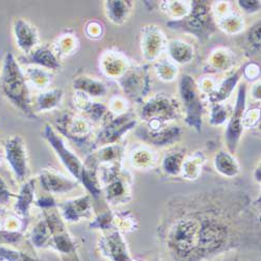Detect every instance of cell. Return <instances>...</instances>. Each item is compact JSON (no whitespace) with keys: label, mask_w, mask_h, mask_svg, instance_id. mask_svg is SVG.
<instances>
[{"label":"cell","mask_w":261,"mask_h":261,"mask_svg":"<svg viewBox=\"0 0 261 261\" xmlns=\"http://www.w3.org/2000/svg\"><path fill=\"white\" fill-rule=\"evenodd\" d=\"M137 121L133 113H124L106 121V125L97 136L94 146H106L115 144L129 129L136 125Z\"/></svg>","instance_id":"obj_9"},{"label":"cell","mask_w":261,"mask_h":261,"mask_svg":"<svg viewBox=\"0 0 261 261\" xmlns=\"http://www.w3.org/2000/svg\"><path fill=\"white\" fill-rule=\"evenodd\" d=\"M99 247L102 254L111 261H136L130 258L124 238L118 231H108L101 237Z\"/></svg>","instance_id":"obj_14"},{"label":"cell","mask_w":261,"mask_h":261,"mask_svg":"<svg viewBox=\"0 0 261 261\" xmlns=\"http://www.w3.org/2000/svg\"><path fill=\"white\" fill-rule=\"evenodd\" d=\"M129 173L122 168L109 179L103 185L105 197L111 205L124 204L132 199V186H130Z\"/></svg>","instance_id":"obj_11"},{"label":"cell","mask_w":261,"mask_h":261,"mask_svg":"<svg viewBox=\"0 0 261 261\" xmlns=\"http://www.w3.org/2000/svg\"><path fill=\"white\" fill-rule=\"evenodd\" d=\"M247 50L250 55L260 53V22L254 25L247 36Z\"/></svg>","instance_id":"obj_38"},{"label":"cell","mask_w":261,"mask_h":261,"mask_svg":"<svg viewBox=\"0 0 261 261\" xmlns=\"http://www.w3.org/2000/svg\"><path fill=\"white\" fill-rule=\"evenodd\" d=\"M137 136L144 142L156 146H165L180 139L182 130L179 126H162L159 128H149L147 126H140Z\"/></svg>","instance_id":"obj_15"},{"label":"cell","mask_w":261,"mask_h":261,"mask_svg":"<svg viewBox=\"0 0 261 261\" xmlns=\"http://www.w3.org/2000/svg\"><path fill=\"white\" fill-rule=\"evenodd\" d=\"M100 67L107 76L119 80L129 68V65L120 53L108 50L101 56Z\"/></svg>","instance_id":"obj_18"},{"label":"cell","mask_w":261,"mask_h":261,"mask_svg":"<svg viewBox=\"0 0 261 261\" xmlns=\"http://www.w3.org/2000/svg\"><path fill=\"white\" fill-rule=\"evenodd\" d=\"M118 82L126 96L136 101L146 96L150 89V77L144 66H129Z\"/></svg>","instance_id":"obj_7"},{"label":"cell","mask_w":261,"mask_h":261,"mask_svg":"<svg viewBox=\"0 0 261 261\" xmlns=\"http://www.w3.org/2000/svg\"><path fill=\"white\" fill-rule=\"evenodd\" d=\"M163 261H206L260 248V216L244 190L213 188L173 195L157 226Z\"/></svg>","instance_id":"obj_1"},{"label":"cell","mask_w":261,"mask_h":261,"mask_svg":"<svg viewBox=\"0 0 261 261\" xmlns=\"http://www.w3.org/2000/svg\"><path fill=\"white\" fill-rule=\"evenodd\" d=\"M77 45V38L74 35L66 34L60 37V39H58V43L55 45L54 51L60 59L63 56H69L74 54V50H76Z\"/></svg>","instance_id":"obj_34"},{"label":"cell","mask_w":261,"mask_h":261,"mask_svg":"<svg viewBox=\"0 0 261 261\" xmlns=\"http://www.w3.org/2000/svg\"><path fill=\"white\" fill-rule=\"evenodd\" d=\"M247 99V87L243 84L238 89L236 105L233 109V113L229 120V124L226 130V143L229 153L232 155L235 153L238 142L241 140L244 130V114Z\"/></svg>","instance_id":"obj_8"},{"label":"cell","mask_w":261,"mask_h":261,"mask_svg":"<svg viewBox=\"0 0 261 261\" xmlns=\"http://www.w3.org/2000/svg\"><path fill=\"white\" fill-rule=\"evenodd\" d=\"M6 155L8 162L19 180H24L28 176V153L23 138L20 135L11 137L6 143Z\"/></svg>","instance_id":"obj_12"},{"label":"cell","mask_w":261,"mask_h":261,"mask_svg":"<svg viewBox=\"0 0 261 261\" xmlns=\"http://www.w3.org/2000/svg\"><path fill=\"white\" fill-rule=\"evenodd\" d=\"M43 136H44V138L50 143V145L57 151L62 163L69 170L73 178H75L79 181H82L85 169L84 163H82L81 160L66 147L64 141L56 133V130L53 128V126L46 124L44 130H43Z\"/></svg>","instance_id":"obj_10"},{"label":"cell","mask_w":261,"mask_h":261,"mask_svg":"<svg viewBox=\"0 0 261 261\" xmlns=\"http://www.w3.org/2000/svg\"><path fill=\"white\" fill-rule=\"evenodd\" d=\"M185 158V148H176L169 150L161 162V169L164 172V175L171 178L181 176L182 166Z\"/></svg>","instance_id":"obj_22"},{"label":"cell","mask_w":261,"mask_h":261,"mask_svg":"<svg viewBox=\"0 0 261 261\" xmlns=\"http://www.w3.org/2000/svg\"><path fill=\"white\" fill-rule=\"evenodd\" d=\"M27 63L38 65L46 70H57L60 68V59L54 49L47 46H40L35 48L31 54L27 55Z\"/></svg>","instance_id":"obj_20"},{"label":"cell","mask_w":261,"mask_h":261,"mask_svg":"<svg viewBox=\"0 0 261 261\" xmlns=\"http://www.w3.org/2000/svg\"><path fill=\"white\" fill-rule=\"evenodd\" d=\"M61 216L67 222H77L83 217H88L91 213L92 206L88 195L67 201L60 205Z\"/></svg>","instance_id":"obj_17"},{"label":"cell","mask_w":261,"mask_h":261,"mask_svg":"<svg viewBox=\"0 0 261 261\" xmlns=\"http://www.w3.org/2000/svg\"><path fill=\"white\" fill-rule=\"evenodd\" d=\"M243 75V69H239L234 74L229 76L227 80H225L219 88H216L209 96V100L211 103H219L226 100L232 93L235 86L237 85L239 79Z\"/></svg>","instance_id":"obj_28"},{"label":"cell","mask_w":261,"mask_h":261,"mask_svg":"<svg viewBox=\"0 0 261 261\" xmlns=\"http://www.w3.org/2000/svg\"><path fill=\"white\" fill-rule=\"evenodd\" d=\"M165 47V37L157 25H146L141 29L140 49L146 61H156Z\"/></svg>","instance_id":"obj_13"},{"label":"cell","mask_w":261,"mask_h":261,"mask_svg":"<svg viewBox=\"0 0 261 261\" xmlns=\"http://www.w3.org/2000/svg\"><path fill=\"white\" fill-rule=\"evenodd\" d=\"M156 72L160 80L164 82H171L178 74V68L173 63L168 60H162L156 64Z\"/></svg>","instance_id":"obj_36"},{"label":"cell","mask_w":261,"mask_h":261,"mask_svg":"<svg viewBox=\"0 0 261 261\" xmlns=\"http://www.w3.org/2000/svg\"><path fill=\"white\" fill-rule=\"evenodd\" d=\"M168 51L171 59L180 64L190 63L194 56V48L182 40H172L168 44Z\"/></svg>","instance_id":"obj_29"},{"label":"cell","mask_w":261,"mask_h":261,"mask_svg":"<svg viewBox=\"0 0 261 261\" xmlns=\"http://www.w3.org/2000/svg\"><path fill=\"white\" fill-rule=\"evenodd\" d=\"M14 35L16 45L25 55L31 54L39 44V35L34 25L27 20L18 18L14 22Z\"/></svg>","instance_id":"obj_16"},{"label":"cell","mask_w":261,"mask_h":261,"mask_svg":"<svg viewBox=\"0 0 261 261\" xmlns=\"http://www.w3.org/2000/svg\"><path fill=\"white\" fill-rule=\"evenodd\" d=\"M181 106L179 101L170 95L160 93L146 101L140 111L141 119L149 128L165 126L166 122L180 117Z\"/></svg>","instance_id":"obj_4"},{"label":"cell","mask_w":261,"mask_h":261,"mask_svg":"<svg viewBox=\"0 0 261 261\" xmlns=\"http://www.w3.org/2000/svg\"><path fill=\"white\" fill-rule=\"evenodd\" d=\"M233 57L230 51L224 48H217L212 51L208 59V71H222L232 66Z\"/></svg>","instance_id":"obj_31"},{"label":"cell","mask_w":261,"mask_h":261,"mask_svg":"<svg viewBox=\"0 0 261 261\" xmlns=\"http://www.w3.org/2000/svg\"><path fill=\"white\" fill-rule=\"evenodd\" d=\"M252 95L257 99V100H260V83H257L255 86H254V88H253V90H252Z\"/></svg>","instance_id":"obj_44"},{"label":"cell","mask_w":261,"mask_h":261,"mask_svg":"<svg viewBox=\"0 0 261 261\" xmlns=\"http://www.w3.org/2000/svg\"><path fill=\"white\" fill-rule=\"evenodd\" d=\"M87 35L92 39L100 38L102 35V25L97 22H91L88 27H87Z\"/></svg>","instance_id":"obj_43"},{"label":"cell","mask_w":261,"mask_h":261,"mask_svg":"<svg viewBox=\"0 0 261 261\" xmlns=\"http://www.w3.org/2000/svg\"><path fill=\"white\" fill-rule=\"evenodd\" d=\"M34 192H35V180L29 181L21 189L19 195H18V201L16 204V209H18V212L22 216L29 215L30 207L34 200Z\"/></svg>","instance_id":"obj_33"},{"label":"cell","mask_w":261,"mask_h":261,"mask_svg":"<svg viewBox=\"0 0 261 261\" xmlns=\"http://www.w3.org/2000/svg\"><path fill=\"white\" fill-rule=\"evenodd\" d=\"M129 160L132 165L138 169H148L155 165L156 155L148 147L139 146L130 151Z\"/></svg>","instance_id":"obj_30"},{"label":"cell","mask_w":261,"mask_h":261,"mask_svg":"<svg viewBox=\"0 0 261 261\" xmlns=\"http://www.w3.org/2000/svg\"><path fill=\"white\" fill-rule=\"evenodd\" d=\"M191 4L183 2H164L161 5V9L167 15H169L172 20H180L186 17L190 12Z\"/></svg>","instance_id":"obj_35"},{"label":"cell","mask_w":261,"mask_h":261,"mask_svg":"<svg viewBox=\"0 0 261 261\" xmlns=\"http://www.w3.org/2000/svg\"><path fill=\"white\" fill-rule=\"evenodd\" d=\"M0 256L8 258L10 261H38L28 256L25 253H21L7 248H0Z\"/></svg>","instance_id":"obj_39"},{"label":"cell","mask_w":261,"mask_h":261,"mask_svg":"<svg viewBox=\"0 0 261 261\" xmlns=\"http://www.w3.org/2000/svg\"><path fill=\"white\" fill-rule=\"evenodd\" d=\"M172 30L189 33L201 41H206L216 30L213 15L207 2H191L189 14L180 20L168 21Z\"/></svg>","instance_id":"obj_3"},{"label":"cell","mask_w":261,"mask_h":261,"mask_svg":"<svg viewBox=\"0 0 261 261\" xmlns=\"http://www.w3.org/2000/svg\"><path fill=\"white\" fill-rule=\"evenodd\" d=\"M24 75L27 81L41 90L46 89L51 83V74L41 67H29L24 70Z\"/></svg>","instance_id":"obj_32"},{"label":"cell","mask_w":261,"mask_h":261,"mask_svg":"<svg viewBox=\"0 0 261 261\" xmlns=\"http://www.w3.org/2000/svg\"><path fill=\"white\" fill-rule=\"evenodd\" d=\"M64 92L62 89H54L50 91L42 92L33 101V111L35 112H46L57 108L62 98Z\"/></svg>","instance_id":"obj_25"},{"label":"cell","mask_w":261,"mask_h":261,"mask_svg":"<svg viewBox=\"0 0 261 261\" xmlns=\"http://www.w3.org/2000/svg\"><path fill=\"white\" fill-rule=\"evenodd\" d=\"M0 86H2L4 94L12 103L27 115L35 116L33 111V99L24 71L20 68L18 62L12 54L6 56Z\"/></svg>","instance_id":"obj_2"},{"label":"cell","mask_w":261,"mask_h":261,"mask_svg":"<svg viewBox=\"0 0 261 261\" xmlns=\"http://www.w3.org/2000/svg\"><path fill=\"white\" fill-rule=\"evenodd\" d=\"M243 74L250 81L256 80L260 75V68L256 63H249L243 68Z\"/></svg>","instance_id":"obj_41"},{"label":"cell","mask_w":261,"mask_h":261,"mask_svg":"<svg viewBox=\"0 0 261 261\" xmlns=\"http://www.w3.org/2000/svg\"><path fill=\"white\" fill-rule=\"evenodd\" d=\"M216 14H219V25L227 34H238L245 28L244 19L229 12L228 4L216 5Z\"/></svg>","instance_id":"obj_21"},{"label":"cell","mask_w":261,"mask_h":261,"mask_svg":"<svg viewBox=\"0 0 261 261\" xmlns=\"http://www.w3.org/2000/svg\"><path fill=\"white\" fill-rule=\"evenodd\" d=\"M222 261H238L237 258H228V259H224Z\"/></svg>","instance_id":"obj_45"},{"label":"cell","mask_w":261,"mask_h":261,"mask_svg":"<svg viewBox=\"0 0 261 261\" xmlns=\"http://www.w3.org/2000/svg\"><path fill=\"white\" fill-rule=\"evenodd\" d=\"M58 129L79 145H84L92 135L91 122L73 113H64L56 119Z\"/></svg>","instance_id":"obj_6"},{"label":"cell","mask_w":261,"mask_h":261,"mask_svg":"<svg viewBox=\"0 0 261 261\" xmlns=\"http://www.w3.org/2000/svg\"><path fill=\"white\" fill-rule=\"evenodd\" d=\"M214 166L225 177L233 178L239 173V164L229 151H219L214 158Z\"/></svg>","instance_id":"obj_26"},{"label":"cell","mask_w":261,"mask_h":261,"mask_svg":"<svg viewBox=\"0 0 261 261\" xmlns=\"http://www.w3.org/2000/svg\"><path fill=\"white\" fill-rule=\"evenodd\" d=\"M73 88L82 93H85L89 97L103 96L107 93L106 86L94 79L88 76H80L73 81Z\"/></svg>","instance_id":"obj_27"},{"label":"cell","mask_w":261,"mask_h":261,"mask_svg":"<svg viewBox=\"0 0 261 261\" xmlns=\"http://www.w3.org/2000/svg\"><path fill=\"white\" fill-rule=\"evenodd\" d=\"M205 162L206 157L202 151H195L194 154L186 156L182 166L181 177L186 180H197L201 175Z\"/></svg>","instance_id":"obj_24"},{"label":"cell","mask_w":261,"mask_h":261,"mask_svg":"<svg viewBox=\"0 0 261 261\" xmlns=\"http://www.w3.org/2000/svg\"><path fill=\"white\" fill-rule=\"evenodd\" d=\"M40 180L42 187L49 193L69 192L77 186L74 181L49 169H44L41 172Z\"/></svg>","instance_id":"obj_19"},{"label":"cell","mask_w":261,"mask_h":261,"mask_svg":"<svg viewBox=\"0 0 261 261\" xmlns=\"http://www.w3.org/2000/svg\"><path fill=\"white\" fill-rule=\"evenodd\" d=\"M132 2H121V0H118V2H115V0L114 2L113 0L105 2L106 16L112 23L116 25H121L126 22L130 13H132Z\"/></svg>","instance_id":"obj_23"},{"label":"cell","mask_w":261,"mask_h":261,"mask_svg":"<svg viewBox=\"0 0 261 261\" xmlns=\"http://www.w3.org/2000/svg\"><path fill=\"white\" fill-rule=\"evenodd\" d=\"M229 114L230 110L225 103H212L210 113V123L212 125H221L229 118Z\"/></svg>","instance_id":"obj_37"},{"label":"cell","mask_w":261,"mask_h":261,"mask_svg":"<svg viewBox=\"0 0 261 261\" xmlns=\"http://www.w3.org/2000/svg\"><path fill=\"white\" fill-rule=\"evenodd\" d=\"M238 6L247 13H256L260 10V2L258 0H241Z\"/></svg>","instance_id":"obj_42"},{"label":"cell","mask_w":261,"mask_h":261,"mask_svg":"<svg viewBox=\"0 0 261 261\" xmlns=\"http://www.w3.org/2000/svg\"><path fill=\"white\" fill-rule=\"evenodd\" d=\"M180 95L185 109V121L195 130L202 129L203 105L201 99L200 87L194 79L188 74L181 77L180 81Z\"/></svg>","instance_id":"obj_5"},{"label":"cell","mask_w":261,"mask_h":261,"mask_svg":"<svg viewBox=\"0 0 261 261\" xmlns=\"http://www.w3.org/2000/svg\"><path fill=\"white\" fill-rule=\"evenodd\" d=\"M260 121V109H252L244 114V127H254Z\"/></svg>","instance_id":"obj_40"}]
</instances>
